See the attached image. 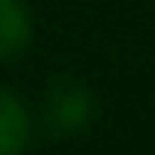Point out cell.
I'll return each mask as SVG.
<instances>
[{
	"mask_svg": "<svg viewBox=\"0 0 155 155\" xmlns=\"http://www.w3.org/2000/svg\"><path fill=\"white\" fill-rule=\"evenodd\" d=\"M89 116V96L76 86H56L46 106V122L56 132H73Z\"/></svg>",
	"mask_w": 155,
	"mask_h": 155,
	"instance_id": "obj_1",
	"label": "cell"
},
{
	"mask_svg": "<svg viewBox=\"0 0 155 155\" xmlns=\"http://www.w3.org/2000/svg\"><path fill=\"white\" fill-rule=\"evenodd\" d=\"M27 135H30V119H27L23 106L10 93L0 89V155L20 152Z\"/></svg>",
	"mask_w": 155,
	"mask_h": 155,
	"instance_id": "obj_2",
	"label": "cell"
},
{
	"mask_svg": "<svg viewBox=\"0 0 155 155\" xmlns=\"http://www.w3.org/2000/svg\"><path fill=\"white\" fill-rule=\"evenodd\" d=\"M30 23L17 0H0V56H13L27 46Z\"/></svg>",
	"mask_w": 155,
	"mask_h": 155,
	"instance_id": "obj_3",
	"label": "cell"
}]
</instances>
